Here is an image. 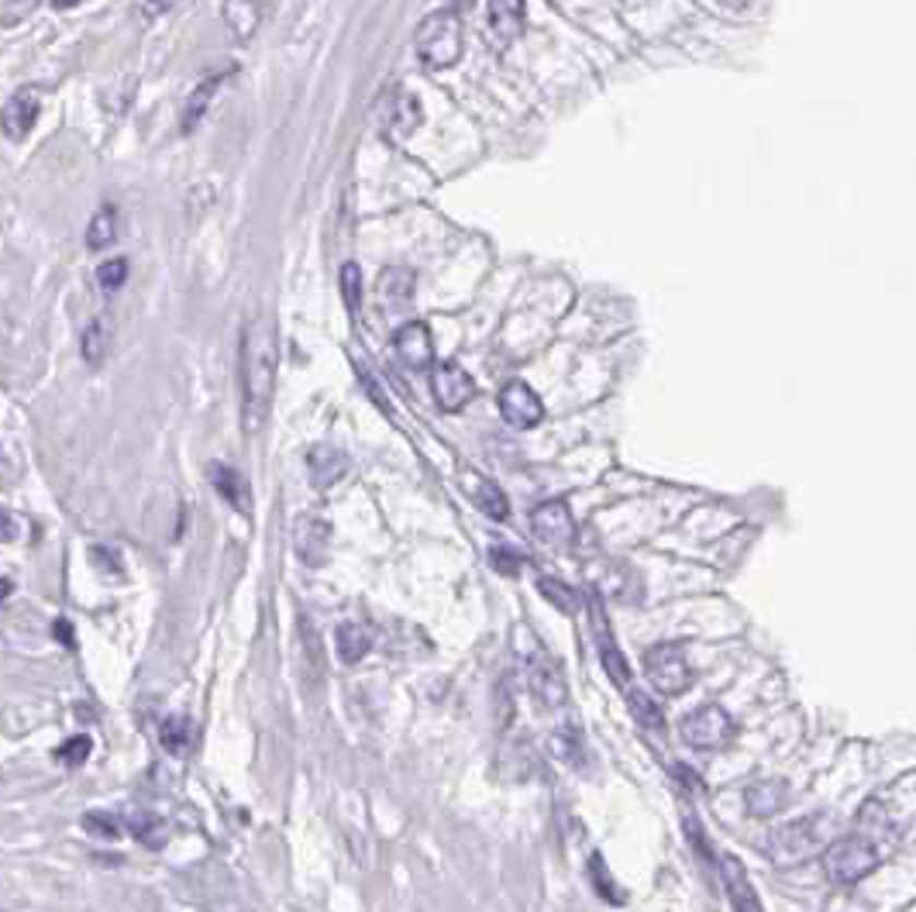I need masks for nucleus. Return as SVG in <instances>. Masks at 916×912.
<instances>
[{
    "label": "nucleus",
    "instance_id": "1",
    "mask_svg": "<svg viewBox=\"0 0 916 912\" xmlns=\"http://www.w3.org/2000/svg\"><path fill=\"white\" fill-rule=\"evenodd\" d=\"M276 379V331L266 317H255L242 331V427L258 434L273 406Z\"/></svg>",
    "mask_w": 916,
    "mask_h": 912
},
{
    "label": "nucleus",
    "instance_id": "2",
    "mask_svg": "<svg viewBox=\"0 0 916 912\" xmlns=\"http://www.w3.org/2000/svg\"><path fill=\"white\" fill-rule=\"evenodd\" d=\"M834 843V819L831 816H803L785 823V827L772 830L761 843V851L769 854L775 864H799L806 858H813Z\"/></svg>",
    "mask_w": 916,
    "mask_h": 912
},
{
    "label": "nucleus",
    "instance_id": "3",
    "mask_svg": "<svg viewBox=\"0 0 916 912\" xmlns=\"http://www.w3.org/2000/svg\"><path fill=\"white\" fill-rule=\"evenodd\" d=\"M413 49L431 70H448L462 59V21L455 11H438L421 21L413 35Z\"/></svg>",
    "mask_w": 916,
    "mask_h": 912
},
{
    "label": "nucleus",
    "instance_id": "4",
    "mask_svg": "<svg viewBox=\"0 0 916 912\" xmlns=\"http://www.w3.org/2000/svg\"><path fill=\"white\" fill-rule=\"evenodd\" d=\"M879 867V847L858 837H841L823 851V872L834 885H858Z\"/></svg>",
    "mask_w": 916,
    "mask_h": 912
},
{
    "label": "nucleus",
    "instance_id": "5",
    "mask_svg": "<svg viewBox=\"0 0 916 912\" xmlns=\"http://www.w3.org/2000/svg\"><path fill=\"white\" fill-rule=\"evenodd\" d=\"M644 676L654 692L662 696H679L692 685V665L686 658V647L679 641H665L644 650Z\"/></svg>",
    "mask_w": 916,
    "mask_h": 912
},
{
    "label": "nucleus",
    "instance_id": "6",
    "mask_svg": "<svg viewBox=\"0 0 916 912\" xmlns=\"http://www.w3.org/2000/svg\"><path fill=\"white\" fill-rule=\"evenodd\" d=\"M528 685L541 709H562L569 706V682L558 658H552L544 647H534L528 655Z\"/></svg>",
    "mask_w": 916,
    "mask_h": 912
},
{
    "label": "nucleus",
    "instance_id": "7",
    "mask_svg": "<svg viewBox=\"0 0 916 912\" xmlns=\"http://www.w3.org/2000/svg\"><path fill=\"white\" fill-rule=\"evenodd\" d=\"M683 741L696 751H720L734 741V720L720 706H700L683 720Z\"/></svg>",
    "mask_w": 916,
    "mask_h": 912
},
{
    "label": "nucleus",
    "instance_id": "8",
    "mask_svg": "<svg viewBox=\"0 0 916 912\" xmlns=\"http://www.w3.org/2000/svg\"><path fill=\"white\" fill-rule=\"evenodd\" d=\"M531 531L541 545L549 548H572L576 540V516L565 499H549L531 513Z\"/></svg>",
    "mask_w": 916,
    "mask_h": 912
},
{
    "label": "nucleus",
    "instance_id": "9",
    "mask_svg": "<svg viewBox=\"0 0 916 912\" xmlns=\"http://www.w3.org/2000/svg\"><path fill=\"white\" fill-rule=\"evenodd\" d=\"M499 414H504V421L517 430H531L544 421V403L538 400V393L528 386V382H507L504 389H499Z\"/></svg>",
    "mask_w": 916,
    "mask_h": 912
},
{
    "label": "nucleus",
    "instance_id": "10",
    "mask_svg": "<svg viewBox=\"0 0 916 912\" xmlns=\"http://www.w3.org/2000/svg\"><path fill=\"white\" fill-rule=\"evenodd\" d=\"M431 389H434V403H438L445 414H455V410H462L475 397V382L458 362H445L434 368Z\"/></svg>",
    "mask_w": 916,
    "mask_h": 912
},
{
    "label": "nucleus",
    "instance_id": "11",
    "mask_svg": "<svg viewBox=\"0 0 916 912\" xmlns=\"http://www.w3.org/2000/svg\"><path fill=\"white\" fill-rule=\"evenodd\" d=\"M393 352L400 355V362L410 368V373H424V368L434 365V341L427 324L421 320H410L403 328L393 335Z\"/></svg>",
    "mask_w": 916,
    "mask_h": 912
},
{
    "label": "nucleus",
    "instance_id": "12",
    "mask_svg": "<svg viewBox=\"0 0 916 912\" xmlns=\"http://www.w3.org/2000/svg\"><path fill=\"white\" fill-rule=\"evenodd\" d=\"M745 806L751 816L769 819L790 806V781L785 778H758L745 789Z\"/></svg>",
    "mask_w": 916,
    "mask_h": 912
},
{
    "label": "nucleus",
    "instance_id": "13",
    "mask_svg": "<svg viewBox=\"0 0 916 912\" xmlns=\"http://www.w3.org/2000/svg\"><path fill=\"white\" fill-rule=\"evenodd\" d=\"M589 613H593V627H596V637H600V658H603V668H606L610 682L620 685V689H630V668H627V661L620 655V647L614 644V634H610V623L600 613L596 596H593V606H589Z\"/></svg>",
    "mask_w": 916,
    "mask_h": 912
},
{
    "label": "nucleus",
    "instance_id": "14",
    "mask_svg": "<svg viewBox=\"0 0 916 912\" xmlns=\"http://www.w3.org/2000/svg\"><path fill=\"white\" fill-rule=\"evenodd\" d=\"M720 875H724V885H727V896L734 902V912H766L758 902V892L751 888V878L745 872V864H740L734 854H724L720 858Z\"/></svg>",
    "mask_w": 916,
    "mask_h": 912
},
{
    "label": "nucleus",
    "instance_id": "15",
    "mask_svg": "<svg viewBox=\"0 0 916 912\" xmlns=\"http://www.w3.org/2000/svg\"><path fill=\"white\" fill-rule=\"evenodd\" d=\"M327 545H332V527L317 516H303L297 524V555L303 558V564L317 569L327 558Z\"/></svg>",
    "mask_w": 916,
    "mask_h": 912
},
{
    "label": "nucleus",
    "instance_id": "16",
    "mask_svg": "<svg viewBox=\"0 0 916 912\" xmlns=\"http://www.w3.org/2000/svg\"><path fill=\"white\" fill-rule=\"evenodd\" d=\"M308 469H311V483L317 489H327V486H335L341 475L348 472V454L341 448H335V445H317L308 454Z\"/></svg>",
    "mask_w": 916,
    "mask_h": 912
},
{
    "label": "nucleus",
    "instance_id": "17",
    "mask_svg": "<svg viewBox=\"0 0 916 912\" xmlns=\"http://www.w3.org/2000/svg\"><path fill=\"white\" fill-rule=\"evenodd\" d=\"M207 475H210V486L221 493L228 503L238 510V513H252V496H249V483L238 475L231 465L225 462H210L207 465Z\"/></svg>",
    "mask_w": 916,
    "mask_h": 912
},
{
    "label": "nucleus",
    "instance_id": "18",
    "mask_svg": "<svg viewBox=\"0 0 916 912\" xmlns=\"http://www.w3.org/2000/svg\"><path fill=\"white\" fill-rule=\"evenodd\" d=\"M38 121V94L35 90H17L8 107H4V132L8 138H25Z\"/></svg>",
    "mask_w": 916,
    "mask_h": 912
},
{
    "label": "nucleus",
    "instance_id": "19",
    "mask_svg": "<svg viewBox=\"0 0 916 912\" xmlns=\"http://www.w3.org/2000/svg\"><path fill=\"white\" fill-rule=\"evenodd\" d=\"M523 28V0H490V32L499 46H510Z\"/></svg>",
    "mask_w": 916,
    "mask_h": 912
},
{
    "label": "nucleus",
    "instance_id": "20",
    "mask_svg": "<svg viewBox=\"0 0 916 912\" xmlns=\"http://www.w3.org/2000/svg\"><path fill=\"white\" fill-rule=\"evenodd\" d=\"M335 650L345 665H359L373 650V634L362 623H341L335 631Z\"/></svg>",
    "mask_w": 916,
    "mask_h": 912
},
{
    "label": "nucleus",
    "instance_id": "21",
    "mask_svg": "<svg viewBox=\"0 0 916 912\" xmlns=\"http://www.w3.org/2000/svg\"><path fill=\"white\" fill-rule=\"evenodd\" d=\"M418 124H421V100L410 94H397V100L386 107V132L393 138H403Z\"/></svg>",
    "mask_w": 916,
    "mask_h": 912
},
{
    "label": "nucleus",
    "instance_id": "22",
    "mask_svg": "<svg viewBox=\"0 0 916 912\" xmlns=\"http://www.w3.org/2000/svg\"><path fill=\"white\" fill-rule=\"evenodd\" d=\"M258 0H225V25L238 41H249L258 28Z\"/></svg>",
    "mask_w": 916,
    "mask_h": 912
},
{
    "label": "nucleus",
    "instance_id": "23",
    "mask_svg": "<svg viewBox=\"0 0 916 912\" xmlns=\"http://www.w3.org/2000/svg\"><path fill=\"white\" fill-rule=\"evenodd\" d=\"M225 76L228 73H217V76H204V83L196 86V90L190 94V100H186V107H183V132L190 135L196 124H201V118L207 114V107H210V100L217 97V90H221V83H225Z\"/></svg>",
    "mask_w": 916,
    "mask_h": 912
},
{
    "label": "nucleus",
    "instance_id": "24",
    "mask_svg": "<svg viewBox=\"0 0 916 912\" xmlns=\"http://www.w3.org/2000/svg\"><path fill=\"white\" fill-rule=\"evenodd\" d=\"M538 593H541L544 599H549L562 617H576V613L582 610L576 585L562 582V579H555V575H541V579H538Z\"/></svg>",
    "mask_w": 916,
    "mask_h": 912
},
{
    "label": "nucleus",
    "instance_id": "25",
    "mask_svg": "<svg viewBox=\"0 0 916 912\" xmlns=\"http://www.w3.org/2000/svg\"><path fill=\"white\" fill-rule=\"evenodd\" d=\"M80 349H83L86 365H100L107 358V352H111V324H107L104 317H94L91 324H86Z\"/></svg>",
    "mask_w": 916,
    "mask_h": 912
},
{
    "label": "nucleus",
    "instance_id": "26",
    "mask_svg": "<svg viewBox=\"0 0 916 912\" xmlns=\"http://www.w3.org/2000/svg\"><path fill=\"white\" fill-rule=\"evenodd\" d=\"M472 499H475V507L483 510L486 516H493V520H507L510 516V503H507L504 489H499L496 483H490V479H475V475H472Z\"/></svg>",
    "mask_w": 916,
    "mask_h": 912
},
{
    "label": "nucleus",
    "instance_id": "27",
    "mask_svg": "<svg viewBox=\"0 0 916 912\" xmlns=\"http://www.w3.org/2000/svg\"><path fill=\"white\" fill-rule=\"evenodd\" d=\"M114 242H118V210L114 207H100L94 214L91 228H86V245H91L94 252H100V248L114 245Z\"/></svg>",
    "mask_w": 916,
    "mask_h": 912
},
{
    "label": "nucleus",
    "instance_id": "28",
    "mask_svg": "<svg viewBox=\"0 0 916 912\" xmlns=\"http://www.w3.org/2000/svg\"><path fill=\"white\" fill-rule=\"evenodd\" d=\"M627 706H630V713H635V720H638L644 730H659V733H662L665 716H662L659 703H654V700L648 696V692H641V689L630 685V689H627Z\"/></svg>",
    "mask_w": 916,
    "mask_h": 912
},
{
    "label": "nucleus",
    "instance_id": "29",
    "mask_svg": "<svg viewBox=\"0 0 916 912\" xmlns=\"http://www.w3.org/2000/svg\"><path fill=\"white\" fill-rule=\"evenodd\" d=\"M549 751H552V757H558V762H565L569 768H579L586 747H582V737L572 727H562L549 737Z\"/></svg>",
    "mask_w": 916,
    "mask_h": 912
},
{
    "label": "nucleus",
    "instance_id": "30",
    "mask_svg": "<svg viewBox=\"0 0 916 912\" xmlns=\"http://www.w3.org/2000/svg\"><path fill=\"white\" fill-rule=\"evenodd\" d=\"M858 834L876 847H879V840H885L892 834V823L879 802H865V810L858 813Z\"/></svg>",
    "mask_w": 916,
    "mask_h": 912
},
{
    "label": "nucleus",
    "instance_id": "31",
    "mask_svg": "<svg viewBox=\"0 0 916 912\" xmlns=\"http://www.w3.org/2000/svg\"><path fill=\"white\" fill-rule=\"evenodd\" d=\"M128 827H131V834H135L145 847H152V851L166 843V827H162V823H159L156 816H152V813H131V816H128Z\"/></svg>",
    "mask_w": 916,
    "mask_h": 912
},
{
    "label": "nucleus",
    "instance_id": "32",
    "mask_svg": "<svg viewBox=\"0 0 916 912\" xmlns=\"http://www.w3.org/2000/svg\"><path fill=\"white\" fill-rule=\"evenodd\" d=\"M413 293V276L403 272V269H389L379 276V296H386L393 307H400L403 300H410Z\"/></svg>",
    "mask_w": 916,
    "mask_h": 912
},
{
    "label": "nucleus",
    "instance_id": "33",
    "mask_svg": "<svg viewBox=\"0 0 916 912\" xmlns=\"http://www.w3.org/2000/svg\"><path fill=\"white\" fill-rule=\"evenodd\" d=\"M159 741H162V747L169 754H186V747H190V720H183V716H169V720H162Z\"/></svg>",
    "mask_w": 916,
    "mask_h": 912
},
{
    "label": "nucleus",
    "instance_id": "34",
    "mask_svg": "<svg viewBox=\"0 0 916 912\" xmlns=\"http://www.w3.org/2000/svg\"><path fill=\"white\" fill-rule=\"evenodd\" d=\"M589 878H593V885H596V892L606 899V902H614V905H624V892H617V881L610 878V867H606V861L600 858V854H593L589 858Z\"/></svg>",
    "mask_w": 916,
    "mask_h": 912
},
{
    "label": "nucleus",
    "instance_id": "35",
    "mask_svg": "<svg viewBox=\"0 0 916 912\" xmlns=\"http://www.w3.org/2000/svg\"><path fill=\"white\" fill-rule=\"evenodd\" d=\"M341 300L348 311H359L362 307V269L355 263H345L341 266Z\"/></svg>",
    "mask_w": 916,
    "mask_h": 912
},
{
    "label": "nucleus",
    "instance_id": "36",
    "mask_svg": "<svg viewBox=\"0 0 916 912\" xmlns=\"http://www.w3.org/2000/svg\"><path fill=\"white\" fill-rule=\"evenodd\" d=\"M91 747H94V741L91 737H70V741H65L59 751H56V757H59V765H65V768H80V765H86V757H91Z\"/></svg>",
    "mask_w": 916,
    "mask_h": 912
},
{
    "label": "nucleus",
    "instance_id": "37",
    "mask_svg": "<svg viewBox=\"0 0 916 912\" xmlns=\"http://www.w3.org/2000/svg\"><path fill=\"white\" fill-rule=\"evenodd\" d=\"M490 564H493V569H496L499 575L514 579V575H520V572H523V555H520L517 548L496 545V548H490Z\"/></svg>",
    "mask_w": 916,
    "mask_h": 912
},
{
    "label": "nucleus",
    "instance_id": "38",
    "mask_svg": "<svg viewBox=\"0 0 916 912\" xmlns=\"http://www.w3.org/2000/svg\"><path fill=\"white\" fill-rule=\"evenodd\" d=\"M124 279H128V258H111V263H104L97 269V282L107 290V293H114L124 287Z\"/></svg>",
    "mask_w": 916,
    "mask_h": 912
},
{
    "label": "nucleus",
    "instance_id": "39",
    "mask_svg": "<svg viewBox=\"0 0 916 912\" xmlns=\"http://www.w3.org/2000/svg\"><path fill=\"white\" fill-rule=\"evenodd\" d=\"M83 827H86V834H94V837H107V840L121 837L118 819L107 816V813H86V816H83Z\"/></svg>",
    "mask_w": 916,
    "mask_h": 912
},
{
    "label": "nucleus",
    "instance_id": "40",
    "mask_svg": "<svg viewBox=\"0 0 916 912\" xmlns=\"http://www.w3.org/2000/svg\"><path fill=\"white\" fill-rule=\"evenodd\" d=\"M91 561H94V569L111 572L114 579H121V561H118V551H111V548H91Z\"/></svg>",
    "mask_w": 916,
    "mask_h": 912
},
{
    "label": "nucleus",
    "instance_id": "41",
    "mask_svg": "<svg viewBox=\"0 0 916 912\" xmlns=\"http://www.w3.org/2000/svg\"><path fill=\"white\" fill-rule=\"evenodd\" d=\"M359 376H362V386L369 389V397L376 400V406H379V410H386V414H389V400H386V397L379 393V389H376V382H373V376H369L362 365H359Z\"/></svg>",
    "mask_w": 916,
    "mask_h": 912
},
{
    "label": "nucleus",
    "instance_id": "42",
    "mask_svg": "<svg viewBox=\"0 0 916 912\" xmlns=\"http://www.w3.org/2000/svg\"><path fill=\"white\" fill-rule=\"evenodd\" d=\"M172 4H180V0H145L142 14H145V17H159V14H166Z\"/></svg>",
    "mask_w": 916,
    "mask_h": 912
},
{
    "label": "nucleus",
    "instance_id": "43",
    "mask_svg": "<svg viewBox=\"0 0 916 912\" xmlns=\"http://www.w3.org/2000/svg\"><path fill=\"white\" fill-rule=\"evenodd\" d=\"M49 4H52V8H76L80 0H49Z\"/></svg>",
    "mask_w": 916,
    "mask_h": 912
}]
</instances>
